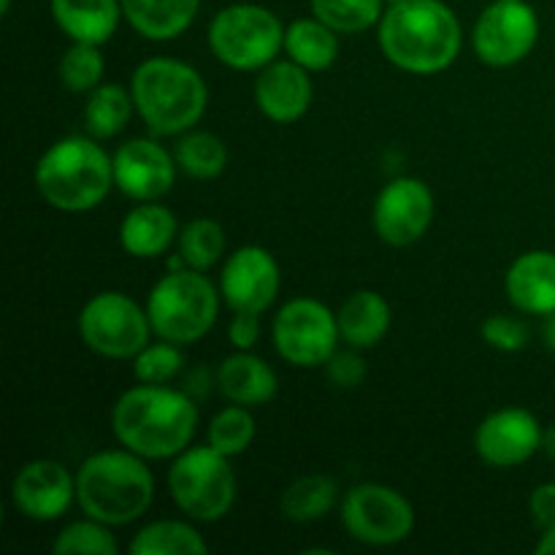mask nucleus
I'll list each match as a JSON object with an SVG mask.
<instances>
[{
    "instance_id": "obj_4",
    "label": "nucleus",
    "mask_w": 555,
    "mask_h": 555,
    "mask_svg": "<svg viewBox=\"0 0 555 555\" xmlns=\"http://www.w3.org/2000/svg\"><path fill=\"white\" fill-rule=\"evenodd\" d=\"M38 195L68 215L95 209L114 188V157L87 135L60 139L36 163Z\"/></svg>"
},
{
    "instance_id": "obj_19",
    "label": "nucleus",
    "mask_w": 555,
    "mask_h": 555,
    "mask_svg": "<svg viewBox=\"0 0 555 555\" xmlns=\"http://www.w3.org/2000/svg\"><path fill=\"white\" fill-rule=\"evenodd\" d=\"M504 291L509 304L526 314L555 312V253L547 249H531L524 253L504 276Z\"/></svg>"
},
{
    "instance_id": "obj_39",
    "label": "nucleus",
    "mask_w": 555,
    "mask_h": 555,
    "mask_svg": "<svg viewBox=\"0 0 555 555\" xmlns=\"http://www.w3.org/2000/svg\"><path fill=\"white\" fill-rule=\"evenodd\" d=\"M529 509L531 518L542 531L555 529V482H542L540 488H534L529 499Z\"/></svg>"
},
{
    "instance_id": "obj_9",
    "label": "nucleus",
    "mask_w": 555,
    "mask_h": 555,
    "mask_svg": "<svg viewBox=\"0 0 555 555\" xmlns=\"http://www.w3.org/2000/svg\"><path fill=\"white\" fill-rule=\"evenodd\" d=\"M150 314L130 296L106 291L92 296L79 312V336L92 352L114 361L135 358L150 345Z\"/></svg>"
},
{
    "instance_id": "obj_42",
    "label": "nucleus",
    "mask_w": 555,
    "mask_h": 555,
    "mask_svg": "<svg viewBox=\"0 0 555 555\" xmlns=\"http://www.w3.org/2000/svg\"><path fill=\"white\" fill-rule=\"evenodd\" d=\"M545 345L555 350V312L547 314V323H545Z\"/></svg>"
},
{
    "instance_id": "obj_32",
    "label": "nucleus",
    "mask_w": 555,
    "mask_h": 555,
    "mask_svg": "<svg viewBox=\"0 0 555 555\" xmlns=\"http://www.w3.org/2000/svg\"><path fill=\"white\" fill-rule=\"evenodd\" d=\"M255 431L258 428H255V417L249 412V406L231 404L211 417L206 439H209V444L217 453L233 459V455H242L253 444Z\"/></svg>"
},
{
    "instance_id": "obj_23",
    "label": "nucleus",
    "mask_w": 555,
    "mask_h": 555,
    "mask_svg": "<svg viewBox=\"0 0 555 555\" xmlns=\"http://www.w3.org/2000/svg\"><path fill=\"white\" fill-rule=\"evenodd\" d=\"M125 20L150 41H171L193 25L201 0H119Z\"/></svg>"
},
{
    "instance_id": "obj_22",
    "label": "nucleus",
    "mask_w": 555,
    "mask_h": 555,
    "mask_svg": "<svg viewBox=\"0 0 555 555\" xmlns=\"http://www.w3.org/2000/svg\"><path fill=\"white\" fill-rule=\"evenodd\" d=\"M60 30L76 43H106L122 14L119 0H49Z\"/></svg>"
},
{
    "instance_id": "obj_25",
    "label": "nucleus",
    "mask_w": 555,
    "mask_h": 555,
    "mask_svg": "<svg viewBox=\"0 0 555 555\" xmlns=\"http://www.w3.org/2000/svg\"><path fill=\"white\" fill-rule=\"evenodd\" d=\"M339 33L331 30L318 16L296 20L285 27V52L293 63L307 70H325L339 57Z\"/></svg>"
},
{
    "instance_id": "obj_10",
    "label": "nucleus",
    "mask_w": 555,
    "mask_h": 555,
    "mask_svg": "<svg viewBox=\"0 0 555 555\" xmlns=\"http://www.w3.org/2000/svg\"><path fill=\"white\" fill-rule=\"evenodd\" d=\"M339 339V320L318 298H293L274 318V347L291 366H325Z\"/></svg>"
},
{
    "instance_id": "obj_38",
    "label": "nucleus",
    "mask_w": 555,
    "mask_h": 555,
    "mask_svg": "<svg viewBox=\"0 0 555 555\" xmlns=\"http://www.w3.org/2000/svg\"><path fill=\"white\" fill-rule=\"evenodd\" d=\"M260 336V314L258 312H233L228 325V339L236 350H253Z\"/></svg>"
},
{
    "instance_id": "obj_33",
    "label": "nucleus",
    "mask_w": 555,
    "mask_h": 555,
    "mask_svg": "<svg viewBox=\"0 0 555 555\" xmlns=\"http://www.w3.org/2000/svg\"><path fill=\"white\" fill-rule=\"evenodd\" d=\"M52 551L57 555H117L119 545L112 534V526L101 524V520L95 518H87L65 526V529L54 537Z\"/></svg>"
},
{
    "instance_id": "obj_1",
    "label": "nucleus",
    "mask_w": 555,
    "mask_h": 555,
    "mask_svg": "<svg viewBox=\"0 0 555 555\" xmlns=\"http://www.w3.org/2000/svg\"><path fill=\"white\" fill-rule=\"evenodd\" d=\"M198 426L195 401L168 385L141 383L125 390L112 410L114 437L141 459H177L190 448Z\"/></svg>"
},
{
    "instance_id": "obj_29",
    "label": "nucleus",
    "mask_w": 555,
    "mask_h": 555,
    "mask_svg": "<svg viewBox=\"0 0 555 555\" xmlns=\"http://www.w3.org/2000/svg\"><path fill=\"white\" fill-rule=\"evenodd\" d=\"M177 166L193 179H217L228 166V150L209 130H188L177 144Z\"/></svg>"
},
{
    "instance_id": "obj_30",
    "label": "nucleus",
    "mask_w": 555,
    "mask_h": 555,
    "mask_svg": "<svg viewBox=\"0 0 555 555\" xmlns=\"http://www.w3.org/2000/svg\"><path fill=\"white\" fill-rule=\"evenodd\" d=\"M222 253H225V233H222L220 222L198 217L179 231V255L184 258L188 269L209 271L222 258Z\"/></svg>"
},
{
    "instance_id": "obj_21",
    "label": "nucleus",
    "mask_w": 555,
    "mask_h": 555,
    "mask_svg": "<svg viewBox=\"0 0 555 555\" xmlns=\"http://www.w3.org/2000/svg\"><path fill=\"white\" fill-rule=\"evenodd\" d=\"M217 385H220L222 396L231 404L242 406H260L269 404L276 396V374L263 358L249 356L247 350H238L228 356L217 369Z\"/></svg>"
},
{
    "instance_id": "obj_28",
    "label": "nucleus",
    "mask_w": 555,
    "mask_h": 555,
    "mask_svg": "<svg viewBox=\"0 0 555 555\" xmlns=\"http://www.w3.org/2000/svg\"><path fill=\"white\" fill-rule=\"evenodd\" d=\"M339 488L325 475H304L293 480L282 493V513L296 524H312L334 509Z\"/></svg>"
},
{
    "instance_id": "obj_20",
    "label": "nucleus",
    "mask_w": 555,
    "mask_h": 555,
    "mask_svg": "<svg viewBox=\"0 0 555 555\" xmlns=\"http://www.w3.org/2000/svg\"><path fill=\"white\" fill-rule=\"evenodd\" d=\"M179 238V222L171 209H166L157 201H141L135 209L122 217L119 225V244L130 258H160L171 249Z\"/></svg>"
},
{
    "instance_id": "obj_13",
    "label": "nucleus",
    "mask_w": 555,
    "mask_h": 555,
    "mask_svg": "<svg viewBox=\"0 0 555 555\" xmlns=\"http://www.w3.org/2000/svg\"><path fill=\"white\" fill-rule=\"evenodd\" d=\"M374 231L390 247H406L426 236L434 222V193L423 179L399 177L374 201Z\"/></svg>"
},
{
    "instance_id": "obj_15",
    "label": "nucleus",
    "mask_w": 555,
    "mask_h": 555,
    "mask_svg": "<svg viewBox=\"0 0 555 555\" xmlns=\"http://www.w3.org/2000/svg\"><path fill=\"white\" fill-rule=\"evenodd\" d=\"M177 155L155 139H130L114 152V188L133 201H157L177 182Z\"/></svg>"
},
{
    "instance_id": "obj_37",
    "label": "nucleus",
    "mask_w": 555,
    "mask_h": 555,
    "mask_svg": "<svg viewBox=\"0 0 555 555\" xmlns=\"http://www.w3.org/2000/svg\"><path fill=\"white\" fill-rule=\"evenodd\" d=\"M325 372L336 388H356L366 377V361L352 350H336L325 363Z\"/></svg>"
},
{
    "instance_id": "obj_34",
    "label": "nucleus",
    "mask_w": 555,
    "mask_h": 555,
    "mask_svg": "<svg viewBox=\"0 0 555 555\" xmlns=\"http://www.w3.org/2000/svg\"><path fill=\"white\" fill-rule=\"evenodd\" d=\"M103 63L101 47L95 43H76L60 60V81L70 92H92L98 85H103Z\"/></svg>"
},
{
    "instance_id": "obj_35",
    "label": "nucleus",
    "mask_w": 555,
    "mask_h": 555,
    "mask_svg": "<svg viewBox=\"0 0 555 555\" xmlns=\"http://www.w3.org/2000/svg\"><path fill=\"white\" fill-rule=\"evenodd\" d=\"M184 356L179 350V345L173 341H155V345H146L139 356L133 358V372L141 383L150 385H166L182 372Z\"/></svg>"
},
{
    "instance_id": "obj_41",
    "label": "nucleus",
    "mask_w": 555,
    "mask_h": 555,
    "mask_svg": "<svg viewBox=\"0 0 555 555\" xmlns=\"http://www.w3.org/2000/svg\"><path fill=\"white\" fill-rule=\"evenodd\" d=\"M542 450H545L551 459H555V423H553V426H547L545 431H542Z\"/></svg>"
},
{
    "instance_id": "obj_8",
    "label": "nucleus",
    "mask_w": 555,
    "mask_h": 555,
    "mask_svg": "<svg viewBox=\"0 0 555 555\" xmlns=\"http://www.w3.org/2000/svg\"><path fill=\"white\" fill-rule=\"evenodd\" d=\"M168 491L173 504L193 520H220L236 502V475L231 459L211 444H195L179 453L168 469Z\"/></svg>"
},
{
    "instance_id": "obj_26",
    "label": "nucleus",
    "mask_w": 555,
    "mask_h": 555,
    "mask_svg": "<svg viewBox=\"0 0 555 555\" xmlns=\"http://www.w3.org/2000/svg\"><path fill=\"white\" fill-rule=\"evenodd\" d=\"M133 555H206L209 545L195 526L182 520H155L130 542Z\"/></svg>"
},
{
    "instance_id": "obj_44",
    "label": "nucleus",
    "mask_w": 555,
    "mask_h": 555,
    "mask_svg": "<svg viewBox=\"0 0 555 555\" xmlns=\"http://www.w3.org/2000/svg\"><path fill=\"white\" fill-rule=\"evenodd\" d=\"M396 3H401V0H385V5H396Z\"/></svg>"
},
{
    "instance_id": "obj_27",
    "label": "nucleus",
    "mask_w": 555,
    "mask_h": 555,
    "mask_svg": "<svg viewBox=\"0 0 555 555\" xmlns=\"http://www.w3.org/2000/svg\"><path fill=\"white\" fill-rule=\"evenodd\" d=\"M133 92L119 85H98L85 106V128L92 139H114L133 114Z\"/></svg>"
},
{
    "instance_id": "obj_14",
    "label": "nucleus",
    "mask_w": 555,
    "mask_h": 555,
    "mask_svg": "<svg viewBox=\"0 0 555 555\" xmlns=\"http://www.w3.org/2000/svg\"><path fill=\"white\" fill-rule=\"evenodd\" d=\"M280 263L258 244L238 247L220 274V296L233 312H266L280 296Z\"/></svg>"
},
{
    "instance_id": "obj_16",
    "label": "nucleus",
    "mask_w": 555,
    "mask_h": 555,
    "mask_svg": "<svg viewBox=\"0 0 555 555\" xmlns=\"http://www.w3.org/2000/svg\"><path fill=\"white\" fill-rule=\"evenodd\" d=\"M475 450L486 464L509 469L520 466L542 450V426L524 406H504L491 412L477 426Z\"/></svg>"
},
{
    "instance_id": "obj_6",
    "label": "nucleus",
    "mask_w": 555,
    "mask_h": 555,
    "mask_svg": "<svg viewBox=\"0 0 555 555\" xmlns=\"http://www.w3.org/2000/svg\"><path fill=\"white\" fill-rule=\"evenodd\" d=\"M220 312V296L209 276L195 269H179L157 280L146 298L152 331L160 339L184 347L204 339Z\"/></svg>"
},
{
    "instance_id": "obj_36",
    "label": "nucleus",
    "mask_w": 555,
    "mask_h": 555,
    "mask_svg": "<svg viewBox=\"0 0 555 555\" xmlns=\"http://www.w3.org/2000/svg\"><path fill=\"white\" fill-rule=\"evenodd\" d=\"M482 339L493 350L518 352L529 345V328L509 314H491L482 323Z\"/></svg>"
},
{
    "instance_id": "obj_7",
    "label": "nucleus",
    "mask_w": 555,
    "mask_h": 555,
    "mask_svg": "<svg viewBox=\"0 0 555 555\" xmlns=\"http://www.w3.org/2000/svg\"><path fill=\"white\" fill-rule=\"evenodd\" d=\"M209 49L228 68L263 70L285 49V27L266 5L233 3L211 20Z\"/></svg>"
},
{
    "instance_id": "obj_17",
    "label": "nucleus",
    "mask_w": 555,
    "mask_h": 555,
    "mask_svg": "<svg viewBox=\"0 0 555 555\" xmlns=\"http://www.w3.org/2000/svg\"><path fill=\"white\" fill-rule=\"evenodd\" d=\"M11 502L25 518L38 524L57 520L76 502V477L57 461H30L11 482Z\"/></svg>"
},
{
    "instance_id": "obj_40",
    "label": "nucleus",
    "mask_w": 555,
    "mask_h": 555,
    "mask_svg": "<svg viewBox=\"0 0 555 555\" xmlns=\"http://www.w3.org/2000/svg\"><path fill=\"white\" fill-rule=\"evenodd\" d=\"M534 553L537 555H555V529L542 531V537H540V542H537Z\"/></svg>"
},
{
    "instance_id": "obj_12",
    "label": "nucleus",
    "mask_w": 555,
    "mask_h": 555,
    "mask_svg": "<svg viewBox=\"0 0 555 555\" xmlns=\"http://www.w3.org/2000/svg\"><path fill=\"white\" fill-rule=\"evenodd\" d=\"M540 38V20L526 0H493L477 20L472 43L491 68H509L531 54Z\"/></svg>"
},
{
    "instance_id": "obj_31",
    "label": "nucleus",
    "mask_w": 555,
    "mask_h": 555,
    "mask_svg": "<svg viewBox=\"0 0 555 555\" xmlns=\"http://www.w3.org/2000/svg\"><path fill=\"white\" fill-rule=\"evenodd\" d=\"M385 0H312V14L336 33H363L379 25Z\"/></svg>"
},
{
    "instance_id": "obj_43",
    "label": "nucleus",
    "mask_w": 555,
    "mask_h": 555,
    "mask_svg": "<svg viewBox=\"0 0 555 555\" xmlns=\"http://www.w3.org/2000/svg\"><path fill=\"white\" fill-rule=\"evenodd\" d=\"M9 11H11V0H0V14H9Z\"/></svg>"
},
{
    "instance_id": "obj_5",
    "label": "nucleus",
    "mask_w": 555,
    "mask_h": 555,
    "mask_svg": "<svg viewBox=\"0 0 555 555\" xmlns=\"http://www.w3.org/2000/svg\"><path fill=\"white\" fill-rule=\"evenodd\" d=\"M130 92L139 117L155 135H182L195 128L209 103V87L193 65L173 57L144 60Z\"/></svg>"
},
{
    "instance_id": "obj_2",
    "label": "nucleus",
    "mask_w": 555,
    "mask_h": 555,
    "mask_svg": "<svg viewBox=\"0 0 555 555\" xmlns=\"http://www.w3.org/2000/svg\"><path fill=\"white\" fill-rule=\"evenodd\" d=\"M379 49L410 74H439L459 60L464 33L444 0H401L379 20Z\"/></svg>"
},
{
    "instance_id": "obj_18",
    "label": "nucleus",
    "mask_w": 555,
    "mask_h": 555,
    "mask_svg": "<svg viewBox=\"0 0 555 555\" xmlns=\"http://www.w3.org/2000/svg\"><path fill=\"white\" fill-rule=\"evenodd\" d=\"M312 79L304 65L293 60H274L255 81V103L271 122H298L312 106Z\"/></svg>"
},
{
    "instance_id": "obj_11",
    "label": "nucleus",
    "mask_w": 555,
    "mask_h": 555,
    "mask_svg": "<svg viewBox=\"0 0 555 555\" xmlns=\"http://www.w3.org/2000/svg\"><path fill=\"white\" fill-rule=\"evenodd\" d=\"M341 524L363 545H399L415 529V509L396 488L379 482L356 486L341 502Z\"/></svg>"
},
{
    "instance_id": "obj_24",
    "label": "nucleus",
    "mask_w": 555,
    "mask_h": 555,
    "mask_svg": "<svg viewBox=\"0 0 555 555\" xmlns=\"http://www.w3.org/2000/svg\"><path fill=\"white\" fill-rule=\"evenodd\" d=\"M339 334L356 350L377 347L390 331V304L377 291H356L345 304L339 314Z\"/></svg>"
},
{
    "instance_id": "obj_3",
    "label": "nucleus",
    "mask_w": 555,
    "mask_h": 555,
    "mask_svg": "<svg viewBox=\"0 0 555 555\" xmlns=\"http://www.w3.org/2000/svg\"><path fill=\"white\" fill-rule=\"evenodd\" d=\"M144 461L128 448L90 455L76 472V502L87 518L106 526L139 520L155 499V477Z\"/></svg>"
}]
</instances>
